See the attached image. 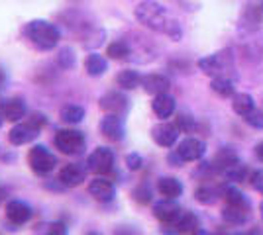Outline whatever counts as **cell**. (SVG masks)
Returning <instances> with one entry per match:
<instances>
[{
    "mask_svg": "<svg viewBox=\"0 0 263 235\" xmlns=\"http://www.w3.org/2000/svg\"><path fill=\"white\" fill-rule=\"evenodd\" d=\"M136 20L149 28L152 32L157 34H163L167 37H171L173 41H179L183 37V28L181 24L177 22L175 18L167 12L165 6H161L159 2L155 0H142L138 6H136Z\"/></svg>",
    "mask_w": 263,
    "mask_h": 235,
    "instance_id": "obj_1",
    "label": "cell"
},
{
    "mask_svg": "<svg viewBox=\"0 0 263 235\" xmlns=\"http://www.w3.org/2000/svg\"><path fill=\"white\" fill-rule=\"evenodd\" d=\"M24 35L40 51H51L53 47H57L59 39H61L59 28L47 20H32L30 24H26Z\"/></svg>",
    "mask_w": 263,
    "mask_h": 235,
    "instance_id": "obj_2",
    "label": "cell"
},
{
    "mask_svg": "<svg viewBox=\"0 0 263 235\" xmlns=\"http://www.w3.org/2000/svg\"><path fill=\"white\" fill-rule=\"evenodd\" d=\"M198 69L209 77H230L234 78V55L230 49L218 51L214 55H206L198 59Z\"/></svg>",
    "mask_w": 263,
    "mask_h": 235,
    "instance_id": "obj_3",
    "label": "cell"
},
{
    "mask_svg": "<svg viewBox=\"0 0 263 235\" xmlns=\"http://www.w3.org/2000/svg\"><path fill=\"white\" fill-rule=\"evenodd\" d=\"M87 137L79 130H59L55 134V147L65 155H79L85 151Z\"/></svg>",
    "mask_w": 263,
    "mask_h": 235,
    "instance_id": "obj_4",
    "label": "cell"
},
{
    "mask_svg": "<svg viewBox=\"0 0 263 235\" xmlns=\"http://www.w3.org/2000/svg\"><path fill=\"white\" fill-rule=\"evenodd\" d=\"M28 165L37 175H47L57 167V157L45 145H33L28 153Z\"/></svg>",
    "mask_w": 263,
    "mask_h": 235,
    "instance_id": "obj_5",
    "label": "cell"
},
{
    "mask_svg": "<svg viewBox=\"0 0 263 235\" xmlns=\"http://www.w3.org/2000/svg\"><path fill=\"white\" fill-rule=\"evenodd\" d=\"M87 168L95 175H108L114 168V151L110 147H97L88 155Z\"/></svg>",
    "mask_w": 263,
    "mask_h": 235,
    "instance_id": "obj_6",
    "label": "cell"
},
{
    "mask_svg": "<svg viewBox=\"0 0 263 235\" xmlns=\"http://www.w3.org/2000/svg\"><path fill=\"white\" fill-rule=\"evenodd\" d=\"M177 155L183 159V163H193V161H198L202 159L204 153H206V143L198 137H186L183 139L179 145H177Z\"/></svg>",
    "mask_w": 263,
    "mask_h": 235,
    "instance_id": "obj_7",
    "label": "cell"
},
{
    "mask_svg": "<svg viewBox=\"0 0 263 235\" xmlns=\"http://www.w3.org/2000/svg\"><path fill=\"white\" fill-rule=\"evenodd\" d=\"M181 213H183V208L175 200H171V198H165V200L157 202L154 206V216L167 227L175 224Z\"/></svg>",
    "mask_w": 263,
    "mask_h": 235,
    "instance_id": "obj_8",
    "label": "cell"
},
{
    "mask_svg": "<svg viewBox=\"0 0 263 235\" xmlns=\"http://www.w3.org/2000/svg\"><path fill=\"white\" fill-rule=\"evenodd\" d=\"M40 132H42V130L33 127L32 123L26 120V122H22V123H16L10 132H8V141L16 147L26 145V143L35 141V139H37V135H40Z\"/></svg>",
    "mask_w": 263,
    "mask_h": 235,
    "instance_id": "obj_9",
    "label": "cell"
},
{
    "mask_svg": "<svg viewBox=\"0 0 263 235\" xmlns=\"http://www.w3.org/2000/svg\"><path fill=\"white\" fill-rule=\"evenodd\" d=\"M100 110H104L106 114H116V116H124L130 108V100L122 94V92H106L99 102Z\"/></svg>",
    "mask_w": 263,
    "mask_h": 235,
    "instance_id": "obj_10",
    "label": "cell"
},
{
    "mask_svg": "<svg viewBox=\"0 0 263 235\" xmlns=\"http://www.w3.org/2000/svg\"><path fill=\"white\" fill-rule=\"evenodd\" d=\"M100 132H102V135H104L106 139H110V141H122L124 135H126V125H124L122 116L106 114V116L100 120Z\"/></svg>",
    "mask_w": 263,
    "mask_h": 235,
    "instance_id": "obj_11",
    "label": "cell"
},
{
    "mask_svg": "<svg viewBox=\"0 0 263 235\" xmlns=\"http://www.w3.org/2000/svg\"><path fill=\"white\" fill-rule=\"evenodd\" d=\"M263 22V8L257 2H248L243 6V12H241V20H240V28L246 30V32H255Z\"/></svg>",
    "mask_w": 263,
    "mask_h": 235,
    "instance_id": "obj_12",
    "label": "cell"
},
{
    "mask_svg": "<svg viewBox=\"0 0 263 235\" xmlns=\"http://www.w3.org/2000/svg\"><path fill=\"white\" fill-rule=\"evenodd\" d=\"M32 206L24 200H10L6 204V220L12 225H24L32 218Z\"/></svg>",
    "mask_w": 263,
    "mask_h": 235,
    "instance_id": "obj_13",
    "label": "cell"
},
{
    "mask_svg": "<svg viewBox=\"0 0 263 235\" xmlns=\"http://www.w3.org/2000/svg\"><path fill=\"white\" fill-rule=\"evenodd\" d=\"M179 127H177L175 123H157L154 125V130H152V137H154V141L157 143L159 147H173L177 143V139H179Z\"/></svg>",
    "mask_w": 263,
    "mask_h": 235,
    "instance_id": "obj_14",
    "label": "cell"
},
{
    "mask_svg": "<svg viewBox=\"0 0 263 235\" xmlns=\"http://www.w3.org/2000/svg\"><path fill=\"white\" fill-rule=\"evenodd\" d=\"M88 175V168L85 165H79V163H71V165H65L59 173V180L63 186H69V188H75L79 184H83L85 179Z\"/></svg>",
    "mask_w": 263,
    "mask_h": 235,
    "instance_id": "obj_15",
    "label": "cell"
},
{
    "mask_svg": "<svg viewBox=\"0 0 263 235\" xmlns=\"http://www.w3.org/2000/svg\"><path fill=\"white\" fill-rule=\"evenodd\" d=\"M0 112L8 122H20L28 116V104L22 98H6L0 102Z\"/></svg>",
    "mask_w": 263,
    "mask_h": 235,
    "instance_id": "obj_16",
    "label": "cell"
},
{
    "mask_svg": "<svg viewBox=\"0 0 263 235\" xmlns=\"http://www.w3.org/2000/svg\"><path fill=\"white\" fill-rule=\"evenodd\" d=\"M88 194L99 202H110L114 198V194H116V188H114V184H112L108 179H100L99 177V179L90 180V184H88Z\"/></svg>",
    "mask_w": 263,
    "mask_h": 235,
    "instance_id": "obj_17",
    "label": "cell"
},
{
    "mask_svg": "<svg viewBox=\"0 0 263 235\" xmlns=\"http://www.w3.org/2000/svg\"><path fill=\"white\" fill-rule=\"evenodd\" d=\"M142 87L147 94H165L169 92V87H171V80L165 77V75H159V73H152V75H145L142 78Z\"/></svg>",
    "mask_w": 263,
    "mask_h": 235,
    "instance_id": "obj_18",
    "label": "cell"
},
{
    "mask_svg": "<svg viewBox=\"0 0 263 235\" xmlns=\"http://www.w3.org/2000/svg\"><path fill=\"white\" fill-rule=\"evenodd\" d=\"M171 227V233L175 235H191L195 229L200 227V222H198V216L193 212H185L179 216V220H177L173 225H169Z\"/></svg>",
    "mask_w": 263,
    "mask_h": 235,
    "instance_id": "obj_19",
    "label": "cell"
},
{
    "mask_svg": "<svg viewBox=\"0 0 263 235\" xmlns=\"http://www.w3.org/2000/svg\"><path fill=\"white\" fill-rule=\"evenodd\" d=\"M222 220L228 225H243L250 220V206L226 204V208L222 210Z\"/></svg>",
    "mask_w": 263,
    "mask_h": 235,
    "instance_id": "obj_20",
    "label": "cell"
},
{
    "mask_svg": "<svg viewBox=\"0 0 263 235\" xmlns=\"http://www.w3.org/2000/svg\"><path fill=\"white\" fill-rule=\"evenodd\" d=\"M236 163H240L238 155H236L232 149H228V147H222L209 165H210V168L216 170V173H226V170H228L230 167H234Z\"/></svg>",
    "mask_w": 263,
    "mask_h": 235,
    "instance_id": "obj_21",
    "label": "cell"
},
{
    "mask_svg": "<svg viewBox=\"0 0 263 235\" xmlns=\"http://www.w3.org/2000/svg\"><path fill=\"white\" fill-rule=\"evenodd\" d=\"M175 98L171 96V94H157L152 102V108H154V114L157 118H161V120H167V118H171L173 114H175Z\"/></svg>",
    "mask_w": 263,
    "mask_h": 235,
    "instance_id": "obj_22",
    "label": "cell"
},
{
    "mask_svg": "<svg viewBox=\"0 0 263 235\" xmlns=\"http://www.w3.org/2000/svg\"><path fill=\"white\" fill-rule=\"evenodd\" d=\"M157 190L163 198H171L175 200L183 194V182L175 177H161L157 180Z\"/></svg>",
    "mask_w": 263,
    "mask_h": 235,
    "instance_id": "obj_23",
    "label": "cell"
},
{
    "mask_svg": "<svg viewBox=\"0 0 263 235\" xmlns=\"http://www.w3.org/2000/svg\"><path fill=\"white\" fill-rule=\"evenodd\" d=\"M232 108H234V112L238 114V116L246 118L255 108V100H253L252 94H248V92H236L232 96Z\"/></svg>",
    "mask_w": 263,
    "mask_h": 235,
    "instance_id": "obj_24",
    "label": "cell"
},
{
    "mask_svg": "<svg viewBox=\"0 0 263 235\" xmlns=\"http://www.w3.org/2000/svg\"><path fill=\"white\" fill-rule=\"evenodd\" d=\"M142 75L138 73V71H132V69H124L118 73V77H116V82H118V87L124 90H134L138 89V87H142Z\"/></svg>",
    "mask_w": 263,
    "mask_h": 235,
    "instance_id": "obj_25",
    "label": "cell"
},
{
    "mask_svg": "<svg viewBox=\"0 0 263 235\" xmlns=\"http://www.w3.org/2000/svg\"><path fill=\"white\" fill-rule=\"evenodd\" d=\"M85 69L90 77H102L108 71V61L99 53H90L85 61Z\"/></svg>",
    "mask_w": 263,
    "mask_h": 235,
    "instance_id": "obj_26",
    "label": "cell"
},
{
    "mask_svg": "<svg viewBox=\"0 0 263 235\" xmlns=\"http://www.w3.org/2000/svg\"><path fill=\"white\" fill-rule=\"evenodd\" d=\"M210 89L214 90L222 98H230L236 94V87H234V78L230 77H212Z\"/></svg>",
    "mask_w": 263,
    "mask_h": 235,
    "instance_id": "obj_27",
    "label": "cell"
},
{
    "mask_svg": "<svg viewBox=\"0 0 263 235\" xmlns=\"http://www.w3.org/2000/svg\"><path fill=\"white\" fill-rule=\"evenodd\" d=\"M218 196H222V188H214V186H210V184H202V186H198L197 190H195L197 202L204 204V206L214 204V202L218 200Z\"/></svg>",
    "mask_w": 263,
    "mask_h": 235,
    "instance_id": "obj_28",
    "label": "cell"
},
{
    "mask_svg": "<svg viewBox=\"0 0 263 235\" xmlns=\"http://www.w3.org/2000/svg\"><path fill=\"white\" fill-rule=\"evenodd\" d=\"M59 118L65 123H79L85 120V108L83 106H77V104H67L61 108L59 112Z\"/></svg>",
    "mask_w": 263,
    "mask_h": 235,
    "instance_id": "obj_29",
    "label": "cell"
},
{
    "mask_svg": "<svg viewBox=\"0 0 263 235\" xmlns=\"http://www.w3.org/2000/svg\"><path fill=\"white\" fill-rule=\"evenodd\" d=\"M106 55H108L110 59H116V61H124V59H128V57L132 55V47L126 39H116L114 44L108 45Z\"/></svg>",
    "mask_w": 263,
    "mask_h": 235,
    "instance_id": "obj_30",
    "label": "cell"
},
{
    "mask_svg": "<svg viewBox=\"0 0 263 235\" xmlns=\"http://www.w3.org/2000/svg\"><path fill=\"white\" fill-rule=\"evenodd\" d=\"M222 196L226 198V204H234V206H250V200L241 194L236 186H222Z\"/></svg>",
    "mask_w": 263,
    "mask_h": 235,
    "instance_id": "obj_31",
    "label": "cell"
},
{
    "mask_svg": "<svg viewBox=\"0 0 263 235\" xmlns=\"http://www.w3.org/2000/svg\"><path fill=\"white\" fill-rule=\"evenodd\" d=\"M224 175H226V179L234 180V182H246V180H248V175H250V168L246 167V165H241V163H236V165L228 168Z\"/></svg>",
    "mask_w": 263,
    "mask_h": 235,
    "instance_id": "obj_32",
    "label": "cell"
},
{
    "mask_svg": "<svg viewBox=\"0 0 263 235\" xmlns=\"http://www.w3.org/2000/svg\"><path fill=\"white\" fill-rule=\"evenodd\" d=\"M175 125L179 127V132H183V134H193L195 130H197V120L191 116V114H179L175 120Z\"/></svg>",
    "mask_w": 263,
    "mask_h": 235,
    "instance_id": "obj_33",
    "label": "cell"
},
{
    "mask_svg": "<svg viewBox=\"0 0 263 235\" xmlns=\"http://www.w3.org/2000/svg\"><path fill=\"white\" fill-rule=\"evenodd\" d=\"M57 63L61 65L63 69H71L75 67V51L71 47H63L57 55Z\"/></svg>",
    "mask_w": 263,
    "mask_h": 235,
    "instance_id": "obj_34",
    "label": "cell"
},
{
    "mask_svg": "<svg viewBox=\"0 0 263 235\" xmlns=\"http://www.w3.org/2000/svg\"><path fill=\"white\" fill-rule=\"evenodd\" d=\"M243 120H246V123H250L252 127H255V130H263V110H259V108H253Z\"/></svg>",
    "mask_w": 263,
    "mask_h": 235,
    "instance_id": "obj_35",
    "label": "cell"
},
{
    "mask_svg": "<svg viewBox=\"0 0 263 235\" xmlns=\"http://www.w3.org/2000/svg\"><path fill=\"white\" fill-rule=\"evenodd\" d=\"M134 198L140 202V204H149V202H152V190H149V186H147V184L138 186V188L134 190Z\"/></svg>",
    "mask_w": 263,
    "mask_h": 235,
    "instance_id": "obj_36",
    "label": "cell"
},
{
    "mask_svg": "<svg viewBox=\"0 0 263 235\" xmlns=\"http://www.w3.org/2000/svg\"><path fill=\"white\" fill-rule=\"evenodd\" d=\"M45 235H69V229L63 222H51L45 227Z\"/></svg>",
    "mask_w": 263,
    "mask_h": 235,
    "instance_id": "obj_37",
    "label": "cell"
},
{
    "mask_svg": "<svg viewBox=\"0 0 263 235\" xmlns=\"http://www.w3.org/2000/svg\"><path fill=\"white\" fill-rule=\"evenodd\" d=\"M126 165L130 170H140L143 165V159L142 155H138V153H130V155L126 157Z\"/></svg>",
    "mask_w": 263,
    "mask_h": 235,
    "instance_id": "obj_38",
    "label": "cell"
},
{
    "mask_svg": "<svg viewBox=\"0 0 263 235\" xmlns=\"http://www.w3.org/2000/svg\"><path fill=\"white\" fill-rule=\"evenodd\" d=\"M250 182H252L253 188H255V190H257L263 196V168H259V170L252 173V177H250Z\"/></svg>",
    "mask_w": 263,
    "mask_h": 235,
    "instance_id": "obj_39",
    "label": "cell"
},
{
    "mask_svg": "<svg viewBox=\"0 0 263 235\" xmlns=\"http://www.w3.org/2000/svg\"><path fill=\"white\" fill-rule=\"evenodd\" d=\"M114 235H142V231L134 225H118L114 229Z\"/></svg>",
    "mask_w": 263,
    "mask_h": 235,
    "instance_id": "obj_40",
    "label": "cell"
},
{
    "mask_svg": "<svg viewBox=\"0 0 263 235\" xmlns=\"http://www.w3.org/2000/svg\"><path fill=\"white\" fill-rule=\"evenodd\" d=\"M255 157L263 163V141H259V143L255 145Z\"/></svg>",
    "mask_w": 263,
    "mask_h": 235,
    "instance_id": "obj_41",
    "label": "cell"
},
{
    "mask_svg": "<svg viewBox=\"0 0 263 235\" xmlns=\"http://www.w3.org/2000/svg\"><path fill=\"white\" fill-rule=\"evenodd\" d=\"M4 84H6V73L0 69V90L4 89Z\"/></svg>",
    "mask_w": 263,
    "mask_h": 235,
    "instance_id": "obj_42",
    "label": "cell"
},
{
    "mask_svg": "<svg viewBox=\"0 0 263 235\" xmlns=\"http://www.w3.org/2000/svg\"><path fill=\"white\" fill-rule=\"evenodd\" d=\"M191 235H212V233H210V231H206V229H200V227H198V229H195Z\"/></svg>",
    "mask_w": 263,
    "mask_h": 235,
    "instance_id": "obj_43",
    "label": "cell"
},
{
    "mask_svg": "<svg viewBox=\"0 0 263 235\" xmlns=\"http://www.w3.org/2000/svg\"><path fill=\"white\" fill-rule=\"evenodd\" d=\"M234 235H255V233H250V231H238V233H234Z\"/></svg>",
    "mask_w": 263,
    "mask_h": 235,
    "instance_id": "obj_44",
    "label": "cell"
},
{
    "mask_svg": "<svg viewBox=\"0 0 263 235\" xmlns=\"http://www.w3.org/2000/svg\"><path fill=\"white\" fill-rule=\"evenodd\" d=\"M2 123H4V116H2V112H0V127H2Z\"/></svg>",
    "mask_w": 263,
    "mask_h": 235,
    "instance_id": "obj_45",
    "label": "cell"
},
{
    "mask_svg": "<svg viewBox=\"0 0 263 235\" xmlns=\"http://www.w3.org/2000/svg\"><path fill=\"white\" fill-rule=\"evenodd\" d=\"M2 196H4V190H2V188H0V202H2Z\"/></svg>",
    "mask_w": 263,
    "mask_h": 235,
    "instance_id": "obj_46",
    "label": "cell"
},
{
    "mask_svg": "<svg viewBox=\"0 0 263 235\" xmlns=\"http://www.w3.org/2000/svg\"><path fill=\"white\" fill-rule=\"evenodd\" d=\"M88 235H102V233H99V231H90Z\"/></svg>",
    "mask_w": 263,
    "mask_h": 235,
    "instance_id": "obj_47",
    "label": "cell"
},
{
    "mask_svg": "<svg viewBox=\"0 0 263 235\" xmlns=\"http://www.w3.org/2000/svg\"><path fill=\"white\" fill-rule=\"evenodd\" d=\"M261 220H263V204H261Z\"/></svg>",
    "mask_w": 263,
    "mask_h": 235,
    "instance_id": "obj_48",
    "label": "cell"
},
{
    "mask_svg": "<svg viewBox=\"0 0 263 235\" xmlns=\"http://www.w3.org/2000/svg\"><path fill=\"white\" fill-rule=\"evenodd\" d=\"M259 4H261V8H263V0H259Z\"/></svg>",
    "mask_w": 263,
    "mask_h": 235,
    "instance_id": "obj_49",
    "label": "cell"
}]
</instances>
